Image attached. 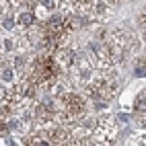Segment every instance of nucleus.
Segmentation results:
<instances>
[{"label": "nucleus", "mask_w": 146, "mask_h": 146, "mask_svg": "<svg viewBox=\"0 0 146 146\" xmlns=\"http://www.w3.org/2000/svg\"><path fill=\"white\" fill-rule=\"evenodd\" d=\"M95 54V60H97V66L101 68H109V66H113V54H111V45H99L97 47V52H93Z\"/></svg>", "instance_id": "obj_1"}, {"label": "nucleus", "mask_w": 146, "mask_h": 146, "mask_svg": "<svg viewBox=\"0 0 146 146\" xmlns=\"http://www.w3.org/2000/svg\"><path fill=\"white\" fill-rule=\"evenodd\" d=\"M64 105H66V109H70V111H84V107H86V99L80 95H76V93H68L66 95V99H62Z\"/></svg>", "instance_id": "obj_2"}, {"label": "nucleus", "mask_w": 146, "mask_h": 146, "mask_svg": "<svg viewBox=\"0 0 146 146\" xmlns=\"http://www.w3.org/2000/svg\"><path fill=\"white\" fill-rule=\"evenodd\" d=\"M111 47H123L125 50V45H128V35H125L121 29H115V31L111 33Z\"/></svg>", "instance_id": "obj_3"}, {"label": "nucleus", "mask_w": 146, "mask_h": 146, "mask_svg": "<svg viewBox=\"0 0 146 146\" xmlns=\"http://www.w3.org/2000/svg\"><path fill=\"white\" fill-rule=\"evenodd\" d=\"M19 23H21L23 27H31V25L35 23V13H33V11L21 13V15H19Z\"/></svg>", "instance_id": "obj_4"}, {"label": "nucleus", "mask_w": 146, "mask_h": 146, "mask_svg": "<svg viewBox=\"0 0 146 146\" xmlns=\"http://www.w3.org/2000/svg\"><path fill=\"white\" fill-rule=\"evenodd\" d=\"M25 144H29V146H45V144H50V140L45 138H41V136H29V138L25 140Z\"/></svg>", "instance_id": "obj_5"}, {"label": "nucleus", "mask_w": 146, "mask_h": 146, "mask_svg": "<svg viewBox=\"0 0 146 146\" xmlns=\"http://www.w3.org/2000/svg\"><path fill=\"white\" fill-rule=\"evenodd\" d=\"M136 111L138 113H146V93H140L136 99Z\"/></svg>", "instance_id": "obj_6"}, {"label": "nucleus", "mask_w": 146, "mask_h": 146, "mask_svg": "<svg viewBox=\"0 0 146 146\" xmlns=\"http://www.w3.org/2000/svg\"><path fill=\"white\" fill-rule=\"evenodd\" d=\"M13 78H15V72L11 70V68H4V70H2V80L4 82H11Z\"/></svg>", "instance_id": "obj_7"}, {"label": "nucleus", "mask_w": 146, "mask_h": 146, "mask_svg": "<svg viewBox=\"0 0 146 146\" xmlns=\"http://www.w3.org/2000/svg\"><path fill=\"white\" fill-rule=\"evenodd\" d=\"M93 11L97 13V15H105V11H107V6H105V2H95V6H93Z\"/></svg>", "instance_id": "obj_8"}, {"label": "nucleus", "mask_w": 146, "mask_h": 146, "mask_svg": "<svg viewBox=\"0 0 146 146\" xmlns=\"http://www.w3.org/2000/svg\"><path fill=\"white\" fill-rule=\"evenodd\" d=\"M2 25H4V29H13L15 27V17H4Z\"/></svg>", "instance_id": "obj_9"}, {"label": "nucleus", "mask_w": 146, "mask_h": 146, "mask_svg": "<svg viewBox=\"0 0 146 146\" xmlns=\"http://www.w3.org/2000/svg\"><path fill=\"white\" fill-rule=\"evenodd\" d=\"M136 76H146V68L142 66V62H138V66H136Z\"/></svg>", "instance_id": "obj_10"}, {"label": "nucleus", "mask_w": 146, "mask_h": 146, "mask_svg": "<svg viewBox=\"0 0 146 146\" xmlns=\"http://www.w3.org/2000/svg\"><path fill=\"white\" fill-rule=\"evenodd\" d=\"M13 47H15V41L13 39H4V50L6 52H13Z\"/></svg>", "instance_id": "obj_11"}, {"label": "nucleus", "mask_w": 146, "mask_h": 146, "mask_svg": "<svg viewBox=\"0 0 146 146\" xmlns=\"http://www.w3.org/2000/svg\"><path fill=\"white\" fill-rule=\"evenodd\" d=\"M41 4H43V8H50V11L56 6V2H54V0H41Z\"/></svg>", "instance_id": "obj_12"}, {"label": "nucleus", "mask_w": 146, "mask_h": 146, "mask_svg": "<svg viewBox=\"0 0 146 146\" xmlns=\"http://www.w3.org/2000/svg\"><path fill=\"white\" fill-rule=\"evenodd\" d=\"M13 64H15V68H21V66L25 64V58H21V56L15 58V62H13Z\"/></svg>", "instance_id": "obj_13"}, {"label": "nucleus", "mask_w": 146, "mask_h": 146, "mask_svg": "<svg viewBox=\"0 0 146 146\" xmlns=\"http://www.w3.org/2000/svg\"><path fill=\"white\" fill-rule=\"evenodd\" d=\"M117 119H119V121H128V115H125V113H119Z\"/></svg>", "instance_id": "obj_14"}, {"label": "nucleus", "mask_w": 146, "mask_h": 146, "mask_svg": "<svg viewBox=\"0 0 146 146\" xmlns=\"http://www.w3.org/2000/svg\"><path fill=\"white\" fill-rule=\"evenodd\" d=\"M140 125H142V128H146V117H140Z\"/></svg>", "instance_id": "obj_15"}, {"label": "nucleus", "mask_w": 146, "mask_h": 146, "mask_svg": "<svg viewBox=\"0 0 146 146\" xmlns=\"http://www.w3.org/2000/svg\"><path fill=\"white\" fill-rule=\"evenodd\" d=\"M115 2H123V0H115Z\"/></svg>", "instance_id": "obj_16"}, {"label": "nucleus", "mask_w": 146, "mask_h": 146, "mask_svg": "<svg viewBox=\"0 0 146 146\" xmlns=\"http://www.w3.org/2000/svg\"><path fill=\"white\" fill-rule=\"evenodd\" d=\"M144 41H146V33H144Z\"/></svg>", "instance_id": "obj_17"}, {"label": "nucleus", "mask_w": 146, "mask_h": 146, "mask_svg": "<svg viewBox=\"0 0 146 146\" xmlns=\"http://www.w3.org/2000/svg\"><path fill=\"white\" fill-rule=\"evenodd\" d=\"M142 64H144V66H146V60H144V62H142Z\"/></svg>", "instance_id": "obj_18"}, {"label": "nucleus", "mask_w": 146, "mask_h": 146, "mask_svg": "<svg viewBox=\"0 0 146 146\" xmlns=\"http://www.w3.org/2000/svg\"><path fill=\"white\" fill-rule=\"evenodd\" d=\"M109 2H115V0H109Z\"/></svg>", "instance_id": "obj_19"}]
</instances>
